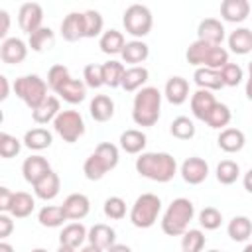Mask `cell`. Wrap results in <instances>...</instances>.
<instances>
[{
  "label": "cell",
  "instance_id": "6da1fadb",
  "mask_svg": "<svg viewBox=\"0 0 252 252\" xmlns=\"http://www.w3.org/2000/svg\"><path fill=\"white\" fill-rule=\"evenodd\" d=\"M136 171L142 177L165 183L175 175L177 163H175V158L165 152H146L136 158Z\"/></svg>",
  "mask_w": 252,
  "mask_h": 252
},
{
  "label": "cell",
  "instance_id": "7a4b0ae2",
  "mask_svg": "<svg viewBox=\"0 0 252 252\" xmlns=\"http://www.w3.org/2000/svg\"><path fill=\"white\" fill-rule=\"evenodd\" d=\"M161 93L156 87H144L134 96L132 118L138 126H154L159 118Z\"/></svg>",
  "mask_w": 252,
  "mask_h": 252
},
{
  "label": "cell",
  "instance_id": "3957f363",
  "mask_svg": "<svg viewBox=\"0 0 252 252\" xmlns=\"http://www.w3.org/2000/svg\"><path fill=\"white\" fill-rule=\"evenodd\" d=\"M193 215H195V207L189 199H185V197L173 199L161 219V230L167 236H179L191 222Z\"/></svg>",
  "mask_w": 252,
  "mask_h": 252
},
{
  "label": "cell",
  "instance_id": "277c9868",
  "mask_svg": "<svg viewBox=\"0 0 252 252\" xmlns=\"http://www.w3.org/2000/svg\"><path fill=\"white\" fill-rule=\"evenodd\" d=\"M159 209H161V201L158 195L154 193H144L136 199V203L132 205V211H130V220L134 226L138 228H150L158 215H159Z\"/></svg>",
  "mask_w": 252,
  "mask_h": 252
},
{
  "label": "cell",
  "instance_id": "5b68a950",
  "mask_svg": "<svg viewBox=\"0 0 252 252\" xmlns=\"http://www.w3.org/2000/svg\"><path fill=\"white\" fill-rule=\"evenodd\" d=\"M14 93L30 108H33V106H37L45 98V94H47V83L41 77H37V75H24V77H18L16 79Z\"/></svg>",
  "mask_w": 252,
  "mask_h": 252
},
{
  "label": "cell",
  "instance_id": "8992f818",
  "mask_svg": "<svg viewBox=\"0 0 252 252\" xmlns=\"http://www.w3.org/2000/svg\"><path fill=\"white\" fill-rule=\"evenodd\" d=\"M122 24H124L128 33H132L136 37H144V35L150 33V30L154 26V18H152V12H150L148 6H144V4H130L124 10Z\"/></svg>",
  "mask_w": 252,
  "mask_h": 252
},
{
  "label": "cell",
  "instance_id": "52a82bcc",
  "mask_svg": "<svg viewBox=\"0 0 252 252\" xmlns=\"http://www.w3.org/2000/svg\"><path fill=\"white\" fill-rule=\"evenodd\" d=\"M53 128L69 144L77 142L85 134V122L77 110H59L53 118Z\"/></svg>",
  "mask_w": 252,
  "mask_h": 252
},
{
  "label": "cell",
  "instance_id": "ba28073f",
  "mask_svg": "<svg viewBox=\"0 0 252 252\" xmlns=\"http://www.w3.org/2000/svg\"><path fill=\"white\" fill-rule=\"evenodd\" d=\"M87 238H89V246L85 248V252H100V250H108L110 244H114V238H116V232L112 226L108 224H94L89 232H87Z\"/></svg>",
  "mask_w": 252,
  "mask_h": 252
},
{
  "label": "cell",
  "instance_id": "9c48e42d",
  "mask_svg": "<svg viewBox=\"0 0 252 252\" xmlns=\"http://www.w3.org/2000/svg\"><path fill=\"white\" fill-rule=\"evenodd\" d=\"M43 22V8L37 2H24L18 12V24L26 33H32L37 30Z\"/></svg>",
  "mask_w": 252,
  "mask_h": 252
},
{
  "label": "cell",
  "instance_id": "30bf717a",
  "mask_svg": "<svg viewBox=\"0 0 252 252\" xmlns=\"http://www.w3.org/2000/svg\"><path fill=\"white\" fill-rule=\"evenodd\" d=\"M85 238H87V228H85V224H81V222H71V224H67V226L61 230V234H59V250H61V252H73V250H77L79 246H83Z\"/></svg>",
  "mask_w": 252,
  "mask_h": 252
},
{
  "label": "cell",
  "instance_id": "8fae6325",
  "mask_svg": "<svg viewBox=\"0 0 252 252\" xmlns=\"http://www.w3.org/2000/svg\"><path fill=\"white\" fill-rule=\"evenodd\" d=\"M207 175H209V165H207V161L203 158L193 156V158H187L181 163V177L191 185L203 183L207 179Z\"/></svg>",
  "mask_w": 252,
  "mask_h": 252
},
{
  "label": "cell",
  "instance_id": "7c38bea8",
  "mask_svg": "<svg viewBox=\"0 0 252 252\" xmlns=\"http://www.w3.org/2000/svg\"><path fill=\"white\" fill-rule=\"evenodd\" d=\"M61 209H63V213H65L67 219H71V220H81V219H85V217L89 215L91 201H89V197L83 195V193H71V195L63 201Z\"/></svg>",
  "mask_w": 252,
  "mask_h": 252
},
{
  "label": "cell",
  "instance_id": "4fadbf2b",
  "mask_svg": "<svg viewBox=\"0 0 252 252\" xmlns=\"http://www.w3.org/2000/svg\"><path fill=\"white\" fill-rule=\"evenodd\" d=\"M26 55H28V47L20 37H8L0 45V59L8 65L22 63L26 59Z\"/></svg>",
  "mask_w": 252,
  "mask_h": 252
},
{
  "label": "cell",
  "instance_id": "5bb4252c",
  "mask_svg": "<svg viewBox=\"0 0 252 252\" xmlns=\"http://www.w3.org/2000/svg\"><path fill=\"white\" fill-rule=\"evenodd\" d=\"M197 39L209 41V43H222L224 39V28L217 18H205L199 22L197 28Z\"/></svg>",
  "mask_w": 252,
  "mask_h": 252
},
{
  "label": "cell",
  "instance_id": "9a60e30c",
  "mask_svg": "<svg viewBox=\"0 0 252 252\" xmlns=\"http://www.w3.org/2000/svg\"><path fill=\"white\" fill-rule=\"evenodd\" d=\"M55 93H57V94H59L63 100H67L69 104H77V102L85 100V94H87V85H85L83 81H79V79L69 77L65 83H61V85L55 89Z\"/></svg>",
  "mask_w": 252,
  "mask_h": 252
},
{
  "label": "cell",
  "instance_id": "2e32d148",
  "mask_svg": "<svg viewBox=\"0 0 252 252\" xmlns=\"http://www.w3.org/2000/svg\"><path fill=\"white\" fill-rule=\"evenodd\" d=\"M49 169H51V165H49V161H47L43 156H30V158H26L24 163H22L24 179H26L28 183H32V185H33L41 175H45Z\"/></svg>",
  "mask_w": 252,
  "mask_h": 252
},
{
  "label": "cell",
  "instance_id": "e0dca14e",
  "mask_svg": "<svg viewBox=\"0 0 252 252\" xmlns=\"http://www.w3.org/2000/svg\"><path fill=\"white\" fill-rule=\"evenodd\" d=\"M57 112H59V96L45 94V98L32 108V118L35 124H47L49 120L55 118Z\"/></svg>",
  "mask_w": 252,
  "mask_h": 252
},
{
  "label": "cell",
  "instance_id": "ac0fdd59",
  "mask_svg": "<svg viewBox=\"0 0 252 252\" xmlns=\"http://www.w3.org/2000/svg\"><path fill=\"white\" fill-rule=\"evenodd\" d=\"M59 187H61V181H59V175H57L53 169H49L45 175H41V177L33 183L35 195H37L39 199H43V201L53 199V197L59 193Z\"/></svg>",
  "mask_w": 252,
  "mask_h": 252
},
{
  "label": "cell",
  "instance_id": "d6986e66",
  "mask_svg": "<svg viewBox=\"0 0 252 252\" xmlns=\"http://www.w3.org/2000/svg\"><path fill=\"white\" fill-rule=\"evenodd\" d=\"M250 14V4L248 0H222L220 2V16L226 22H244Z\"/></svg>",
  "mask_w": 252,
  "mask_h": 252
},
{
  "label": "cell",
  "instance_id": "ffe728a7",
  "mask_svg": "<svg viewBox=\"0 0 252 252\" xmlns=\"http://www.w3.org/2000/svg\"><path fill=\"white\" fill-rule=\"evenodd\" d=\"M215 94L209 91V89H199L191 94V110L195 114V118L199 120H205L207 114L211 112V108L215 106Z\"/></svg>",
  "mask_w": 252,
  "mask_h": 252
},
{
  "label": "cell",
  "instance_id": "44dd1931",
  "mask_svg": "<svg viewBox=\"0 0 252 252\" xmlns=\"http://www.w3.org/2000/svg\"><path fill=\"white\" fill-rule=\"evenodd\" d=\"M219 148L226 154H234V152H240L244 148V132L238 130V128H224L220 134H219Z\"/></svg>",
  "mask_w": 252,
  "mask_h": 252
},
{
  "label": "cell",
  "instance_id": "7402d4cb",
  "mask_svg": "<svg viewBox=\"0 0 252 252\" xmlns=\"http://www.w3.org/2000/svg\"><path fill=\"white\" fill-rule=\"evenodd\" d=\"M61 35L67 41H79L83 37V12H69L63 18Z\"/></svg>",
  "mask_w": 252,
  "mask_h": 252
},
{
  "label": "cell",
  "instance_id": "603a6c76",
  "mask_svg": "<svg viewBox=\"0 0 252 252\" xmlns=\"http://www.w3.org/2000/svg\"><path fill=\"white\" fill-rule=\"evenodd\" d=\"M91 116L96 122H108L114 116V102L108 94H96L91 100Z\"/></svg>",
  "mask_w": 252,
  "mask_h": 252
},
{
  "label": "cell",
  "instance_id": "cb8c5ba5",
  "mask_svg": "<svg viewBox=\"0 0 252 252\" xmlns=\"http://www.w3.org/2000/svg\"><path fill=\"white\" fill-rule=\"evenodd\" d=\"M33 207H35V201H33V197L30 193L16 191V193H12V201H10V209L8 211L16 219H24V217H30L32 215Z\"/></svg>",
  "mask_w": 252,
  "mask_h": 252
},
{
  "label": "cell",
  "instance_id": "d4e9b609",
  "mask_svg": "<svg viewBox=\"0 0 252 252\" xmlns=\"http://www.w3.org/2000/svg\"><path fill=\"white\" fill-rule=\"evenodd\" d=\"M146 81H148V69L140 67V65H132L130 69H124L122 79H120V87L128 93H132V91H138Z\"/></svg>",
  "mask_w": 252,
  "mask_h": 252
},
{
  "label": "cell",
  "instance_id": "484cf974",
  "mask_svg": "<svg viewBox=\"0 0 252 252\" xmlns=\"http://www.w3.org/2000/svg\"><path fill=\"white\" fill-rule=\"evenodd\" d=\"M195 83L199 85V89H209V91H217L222 85V79H220V73L219 69H211V67H197L195 69V75H193Z\"/></svg>",
  "mask_w": 252,
  "mask_h": 252
},
{
  "label": "cell",
  "instance_id": "4316f807",
  "mask_svg": "<svg viewBox=\"0 0 252 252\" xmlns=\"http://www.w3.org/2000/svg\"><path fill=\"white\" fill-rule=\"evenodd\" d=\"M165 96L171 104H181L189 96V83L183 77H171L165 83Z\"/></svg>",
  "mask_w": 252,
  "mask_h": 252
},
{
  "label": "cell",
  "instance_id": "83f0119b",
  "mask_svg": "<svg viewBox=\"0 0 252 252\" xmlns=\"http://www.w3.org/2000/svg\"><path fill=\"white\" fill-rule=\"evenodd\" d=\"M148 53H150L148 45H146L144 41H140V39L126 41L124 47H122V51H120L122 59H124L126 63H132V65H140L142 61H146V59H148Z\"/></svg>",
  "mask_w": 252,
  "mask_h": 252
},
{
  "label": "cell",
  "instance_id": "f1b7e54d",
  "mask_svg": "<svg viewBox=\"0 0 252 252\" xmlns=\"http://www.w3.org/2000/svg\"><path fill=\"white\" fill-rule=\"evenodd\" d=\"M146 134L142 130H136V128H130L126 132L120 134V148L126 152V154H140L144 148H146Z\"/></svg>",
  "mask_w": 252,
  "mask_h": 252
},
{
  "label": "cell",
  "instance_id": "f546056e",
  "mask_svg": "<svg viewBox=\"0 0 252 252\" xmlns=\"http://www.w3.org/2000/svg\"><path fill=\"white\" fill-rule=\"evenodd\" d=\"M228 47L238 53V55H246L252 51V32L248 28H238L228 35Z\"/></svg>",
  "mask_w": 252,
  "mask_h": 252
},
{
  "label": "cell",
  "instance_id": "4dcf8cb0",
  "mask_svg": "<svg viewBox=\"0 0 252 252\" xmlns=\"http://www.w3.org/2000/svg\"><path fill=\"white\" fill-rule=\"evenodd\" d=\"M51 142H53V136H51V132L45 130V128H32V130H28L26 136H24V144H26L30 150H37V152L49 148Z\"/></svg>",
  "mask_w": 252,
  "mask_h": 252
},
{
  "label": "cell",
  "instance_id": "1f68e13d",
  "mask_svg": "<svg viewBox=\"0 0 252 252\" xmlns=\"http://www.w3.org/2000/svg\"><path fill=\"white\" fill-rule=\"evenodd\" d=\"M124 43H126V41H124V35H122V32H118V30H106V32H102L100 41H98L102 53H106V55L120 53L122 47H124Z\"/></svg>",
  "mask_w": 252,
  "mask_h": 252
},
{
  "label": "cell",
  "instance_id": "d6a6232c",
  "mask_svg": "<svg viewBox=\"0 0 252 252\" xmlns=\"http://www.w3.org/2000/svg\"><path fill=\"white\" fill-rule=\"evenodd\" d=\"M228 236L236 242H242V240H248L250 234H252V222L248 217H234L230 222H228Z\"/></svg>",
  "mask_w": 252,
  "mask_h": 252
},
{
  "label": "cell",
  "instance_id": "836d02e7",
  "mask_svg": "<svg viewBox=\"0 0 252 252\" xmlns=\"http://www.w3.org/2000/svg\"><path fill=\"white\" fill-rule=\"evenodd\" d=\"M28 35H30V47L33 51H43V49L51 47L53 41H55V35L51 32V28H45V26H39L37 30H33Z\"/></svg>",
  "mask_w": 252,
  "mask_h": 252
},
{
  "label": "cell",
  "instance_id": "e575fe53",
  "mask_svg": "<svg viewBox=\"0 0 252 252\" xmlns=\"http://www.w3.org/2000/svg\"><path fill=\"white\" fill-rule=\"evenodd\" d=\"M37 220H39L41 226L53 228V226L63 224V220H67V217H65V213H63L61 207H57V205H47V207H43V209L39 211Z\"/></svg>",
  "mask_w": 252,
  "mask_h": 252
},
{
  "label": "cell",
  "instance_id": "d590c367",
  "mask_svg": "<svg viewBox=\"0 0 252 252\" xmlns=\"http://www.w3.org/2000/svg\"><path fill=\"white\" fill-rule=\"evenodd\" d=\"M213 45H215V43H209V41H203V39L193 41V43L187 47V51H185L187 61H189L191 65H203ZM217 45H219V43H217Z\"/></svg>",
  "mask_w": 252,
  "mask_h": 252
},
{
  "label": "cell",
  "instance_id": "8d00e7d4",
  "mask_svg": "<svg viewBox=\"0 0 252 252\" xmlns=\"http://www.w3.org/2000/svg\"><path fill=\"white\" fill-rule=\"evenodd\" d=\"M102 16L96 10L83 12V37H96L102 32Z\"/></svg>",
  "mask_w": 252,
  "mask_h": 252
},
{
  "label": "cell",
  "instance_id": "74e56055",
  "mask_svg": "<svg viewBox=\"0 0 252 252\" xmlns=\"http://www.w3.org/2000/svg\"><path fill=\"white\" fill-rule=\"evenodd\" d=\"M100 67H102V83L108 85L110 89L120 87V79H122V73H124V65L118 63V61H106V63H102Z\"/></svg>",
  "mask_w": 252,
  "mask_h": 252
},
{
  "label": "cell",
  "instance_id": "f35d334b",
  "mask_svg": "<svg viewBox=\"0 0 252 252\" xmlns=\"http://www.w3.org/2000/svg\"><path fill=\"white\" fill-rule=\"evenodd\" d=\"M205 122L211 128H224L230 122V108L222 102H215V106L211 108V112L207 114Z\"/></svg>",
  "mask_w": 252,
  "mask_h": 252
},
{
  "label": "cell",
  "instance_id": "ab89813d",
  "mask_svg": "<svg viewBox=\"0 0 252 252\" xmlns=\"http://www.w3.org/2000/svg\"><path fill=\"white\" fill-rule=\"evenodd\" d=\"M169 132L177 138V140H189L195 136V124L191 118L187 116H177L173 118V122L169 124Z\"/></svg>",
  "mask_w": 252,
  "mask_h": 252
},
{
  "label": "cell",
  "instance_id": "60d3db41",
  "mask_svg": "<svg viewBox=\"0 0 252 252\" xmlns=\"http://www.w3.org/2000/svg\"><path fill=\"white\" fill-rule=\"evenodd\" d=\"M83 171H85L87 179H91V181H98V179H102V175L108 171V167H106L104 161L93 152V154L85 159V163H83Z\"/></svg>",
  "mask_w": 252,
  "mask_h": 252
},
{
  "label": "cell",
  "instance_id": "b9f144b4",
  "mask_svg": "<svg viewBox=\"0 0 252 252\" xmlns=\"http://www.w3.org/2000/svg\"><path fill=\"white\" fill-rule=\"evenodd\" d=\"M240 175V165L232 159H222L219 165H217V179L222 183V185H230L238 179Z\"/></svg>",
  "mask_w": 252,
  "mask_h": 252
},
{
  "label": "cell",
  "instance_id": "7bdbcfd3",
  "mask_svg": "<svg viewBox=\"0 0 252 252\" xmlns=\"http://www.w3.org/2000/svg\"><path fill=\"white\" fill-rule=\"evenodd\" d=\"M183 238H181V248L183 252H199L203 246H205V234L197 228H185L183 232Z\"/></svg>",
  "mask_w": 252,
  "mask_h": 252
},
{
  "label": "cell",
  "instance_id": "ee69618b",
  "mask_svg": "<svg viewBox=\"0 0 252 252\" xmlns=\"http://www.w3.org/2000/svg\"><path fill=\"white\" fill-rule=\"evenodd\" d=\"M219 73H220L222 85H228V87H236V85L244 79V71H242V67L236 65V63H228V61L219 69Z\"/></svg>",
  "mask_w": 252,
  "mask_h": 252
},
{
  "label": "cell",
  "instance_id": "f6af8a7d",
  "mask_svg": "<svg viewBox=\"0 0 252 252\" xmlns=\"http://www.w3.org/2000/svg\"><path fill=\"white\" fill-rule=\"evenodd\" d=\"M94 154L104 161V165H106L108 169L116 167V163H118V148H116L114 144H110V142H100V144L94 148Z\"/></svg>",
  "mask_w": 252,
  "mask_h": 252
},
{
  "label": "cell",
  "instance_id": "bcb514c9",
  "mask_svg": "<svg viewBox=\"0 0 252 252\" xmlns=\"http://www.w3.org/2000/svg\"><path fill=\"white\" fill-rule=\"evenodd\" d=\"M199 222L201 226H205L207 230H215L220 226L222 222V213L217 209V207H205L201 213H199Z\"/></svg>",
  "mask_w": 252,
  "mask_h": 252
},
{
  "label": "cell",
  "instance_id": "7dc6e473",
  "mask_svg": "<svg viewBox=\"0 0 252 252\" xmlns=\"http://www.w3.org/2000/svg\"><path fill=\"white\" fill-rule=\"evenodd\" d=\"M20 148H22V144H20V140L16 136L6 134V132L0 134V158H14V156H18Z\"/></svg>",
  "mask_w": 252,
  "mask_h": 252
},
{
  "label": "cell",
  "instance_id": "c3c4849f",
  "mask_svg": "<svg viewBox=\"0 0 252 252\" xmlns=\"http://www.w3.org/2000/svg\"><path fill=\"white\" fill-rule=\"evenodd\" d=\"M228 61V51L219 43V45H213L207 59H205V67H211V69H220L224 63Z\"/></svg>",
  "mask_w": 252,
  "mask_h": 252
},
{
  "label": "cell",
  "instance_id": "681fc988",
  "mask_svg": "<svg viewBox=\"0 0 252 252\" xmlns=\"http://www.w3.org/2000/svg\"><path fill=\"white\" fill-rule=\"evenodd\" d=\"M104 215L108 219H114V220L124 219V215H126V203H124V199H120V197H108L104 201Z\"/></svg>",
  "mask_w": 252,
  "mask_h": 252
},
{
  "label": "cell",
  "instance_id": "f907efd6",
  "mask_svg": "<svg viewBox=\"0 0 252 252\" xmlns=\"http://www.w3.org/2000/svg\"><path fill=\"white\" fill-rule=\"evenodd\" d=\"M69 77H71V75H69V69H67L63 63L51 65V67H49V71H47V85L55 91V89H57L61 83H65Z\"/></svg>",
  "mask_w": 252,
  "mask_h": 252
},
{
  "label": "cell",
  "instance_id": "816d5d0a",
  "mask_svg": "<svg viewBox=\"0 0 252 252\" xmlns=\"http://www.w3.org/2000/svg\"><path fill=\"white\" fill-rule=\"evenodd\" d=\"M83 79H85V85L91 87V89H98L102 83V67L96 65V63H89L83 71Z\"/></svg>",
  "mask_w": 252,
  "mask_h": 252
},
{
  "label": "cell",
  "instance_id": "f5cc1de1",
  "mask_svg": "<svg viewBox=\"0 0 252 252\" xmlns=\"http://www.w3.org/2000/svg\"><path fill=\"white\" fill-rule=\"evenodd\" d=\"M12 232H14V220H12V217L0 213V240L6 238V236H10Z\"/></svg>",
  "mask_w": 252,
  "mask_h": 252
},
{
  "label": "cell",
  "instance_id": "db71d44e",
  "mask_svg": "<svg viewBox=\"0 0 252 252\" xmlns=\"http://www.w3.org/2000/svg\"><path fill=\"white\" fill-rule=\"evenodd\" d=\"M10 201H12V191L0 185V213H6L10 209Z\"/></svg>",
  "mask_w": 252,
  "mask_h": 252
},
{
  "label": "cell",
  "instance_id": "11a10c76",
  "mask_svg": "<svg viewBox=\"0 0 252 252\" xmlns=\"http://www.w3.org/2000/svg\"><path fill=\"white\" fill-rule=\"evenodd\" d=\"M10 24H12V20H10V14L6 12V10H0V39L8 33V30H10Z\"/></svg>",
  "mask_w": 252,
  "mask_h": 252
},
{
  "label": "cell",
  "instance_id": "9f6ffc18",
  "mask_svg": "<svg viewBox=\"0 0 252 252\" xmlns=\"http://www.w3.org/2000/svg\"><path fill=\"white\" fill-rule=\"evenodd\" d=\"M8 94H10V83H8V79L0 73V102H2V100H6V98H8Z\"/></svg>",
  "mask_w": 252,
  "mask_h": 252
},
{
  "label": "cell",
  "instance_id": "6f0895ef",
  "mask_svg": "<svg viewBox=\"0 0 252 252\" xmlns=\"http://www.w3.org/2000/svg\"><path fill=\"white\" fill-rule=\"evenodd\" d=\"M250 181H252V169L246 171V175H244V189H246L248 193L252 191V183H250Z\"/></svg>",
  "mask_w": 252,
  "mask_h": 252
},
{
  "label": "cell",
  "instance_id": "680465c9",
  "mask_svg": "<svg viewBox=\"0 0 252 252\" xmlns=\"http://www.w3.org/2000/svg\"><path fill=\"white\" fill-rule=\"evenodd\" d=\"M14 246L12 244H6V242H0V252H12Z\"/></svg>",
  "mask_w": 252,
  "mask_h": 252
},
{
  "label": "cell",
  "instance_id": "91938a15",
  "mask_svg": "<svg viewBox=\"0 0 252 252\" xmlns=\"http://www.w3.org/2000/svg\"><path fill=\"white\" fill-rule=\"evenodd\" d=\"M108 250H126V252H128L130 248H128V246H124V244H110V248H108Z\"/></svg>",
  "mask_w": 252,
  "mask_h": 252
},
{
  "label": "cell",
  "instance_id": "94428289",
  "mask_svg": "<svg viewBox=\"0 0 252 252\" xmlns=\"http://www.w3.org/2000/svg\"><path fill=\"white\" fill-rule=\"evenodd\" d=\"M2 120H4V112L0 110V124H2Z\"/></svg>",
  "mask_w": 252,
  "mask_h": 252
},
{
  "label": "cell",
  "instance_id": "6125c7cd",
  "mask_svg": "<svg viewBox=\"0 0 252 252\" xmlns=\"http://www.w3.org/2000/svg\"><path fill=\"white\" fill-rule=\"evenodd\" d=\"M0 134H2V132H0Z\"/></svg>",
  "mask_w": 252,
  "mask_h": 252
}]
</instances>
